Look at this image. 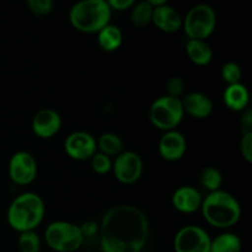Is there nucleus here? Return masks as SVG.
<instances>
[{"instance_id":"f257e3e1","label":"nucleus","mask_w":252,"mask_h":252,"mask_svg":"<svg viewBox=\"0 0 252 252\" xmlns=\"http://www.w3.org/2000/svg\"><path fill=\"white\" fill-rule=\"evenodd\" d=\"M98 233L102 252H142L149 238V221L138 207L118 204L103 214Z\"/></svg>"},{"instance_id":"f03ea898","label":"nucleus","mask_w":252,"mask_h":252,"mask_svg":"<svg viewBox=\"0 0 252 252\" xmlns=\"http://www.w3.org/2000/svg\"><path fill=\"white\" fill-rule=\"evenodd\" d=\"M201 211L207 223L217 229L230 228L238 223L241 217V207L238 199L223 189L209 192L202 201Z\"/></svg>"},{"instance_id":"7ed1b4c3","label":"nucleus","mask_w":252,"mask_h":252,"mask_svg":"<svg viewBox=\"0 0 252 252\" xmlns=\"http://www.w3.org/2000/svg\"><path fill=\"white\" fill-rule=\"evenodd\" d=\"M46 212L44 202L34 192L19 194L7 208L9 225L17 233L34 230L42 223Z\"/></svg>"},{"instance_id":"20e7f679","label":"nucleus","mask_w":252,"mask_h":252,"mask_svg":"<svg viewBox=\"0 0 252 252\" xmlns=\"http://www.w3.org/2000/svg\"><path fill=\"white\" fill-rule=\"evenodd\" d=\"M112 10L105 0H81L69 11L71 26L83 33H97L110 24Z\"/></svg>"},{"instance_id":"39448f33","label":"nucleus","mask_w":252,"mask_h":252,"mask_svg":"<svg viewBox=\"0 0 252 252\" xmlns=\"http://www.w3.org/2000/svg\"><path fill=\"white\" fill-rule=\"evenodd\" d=\"M44 240L56 252H75L83 245L85 238L80 226L65 220H57L49 224L44 230Z\"/></svg>"},{"instance_id":"423d86ee","label":"nucleus","mask_w":252,"mask_h":252,"mask_svg":"<svg viewBox=\"0 0 252 252\" xmlns=\"http://www.w3.org/2000/svg\"><path fill=\"white\" fill-rule=\"evenodd\" d=\"M184 107L181 98L164 95L152 103L149 120L155 128L164 132L174 130L184 120Z\"/></svg>"},{"instance_id":"0eeeda50","label":"nucleus","mask_w":252,"mask_h":252,"mask_svg":"<svg viewBox=\"0 0 252 252\" xmlns=\"http://www.w3.org/2000/svg\"><path fill=\"white\" fill-rule=\"evenodd\" d=\"M217 14L208 4H197L189 10L182 21L189 39L204 41L216 30Z\"/></svg>"},{"instance_id":"6e6552de","label":"nucleus","mask_w":252,"mask_h":252,"mask_svg":"<svg viewBox=\"0 0 252 252\" xmlns=\"http://www.w3.org/2000/svg\"><path fill=\"white\" fill-rule=\"evenodd\" d=\"M211 236L198 225L180 229L174 239L175 252H211Z\"/></svg>"},{"instance_id":"1a4fd4ad","label":"nucleus","mask_w":252,"mask_h":252,"mask_svg":"<svg viewBox=\"0 0 252 252\" xmlns=\"http://www.w3.org/2000/svg\"><path fill=\"white\" fill-rule=\"evenodd\" d=\"M112 171L121 184H134L143 174L142 158L132 150H123L112 162Z\"/></svg>"},{"instance_id":"9d476101","label":"nucleus","mask_w":252,"mask_h":252,"mask_svg":"<svg viewBox=\"0 0 252 252\" xmlns=\"http://www.w3.org/2000/svg\"><path fill=\"white\" fill-rule=\"evenodd\" d=\"M9 176L16 185H30L37 176L36 159L29 152H17L9 161Z\"/></svg>"},{"instance_id":"9b49d317","label":"nucleus","mask_w":252,"mask_h":252,"mask_svg":"<svg viewBox=\"0 0 252 252\" xmlns=\"http://www.w3.org/2000/svg\"><path fill=\"white\" fill-rule=\"evenodd\" d=\"M65 153L74 160L91 159L93 155L97 152L96 139L88 132L76 130L70 133L64 142Z\"/></svg>"},{"instance_id":"f8f14e48","label":"nucleus","mask_w":252,"mask_h":252,"mask_svg":"<svg viewBox=\"0 0 252 252\" xmlns=\"http://www.w3.org/2000/svg\"><path fill=\"white\" fill-rule=\"evenodd\" d=\"M160 157L166 161H177L182 159L187 150V142L185 135L179 130L164 132L158 145Z\"/></svg>"},{"instance_id":"ddd939ff","label":"nucleus","mask_w":252,"mask_h":252,"mask_svg":"<svg viewBox=\"0 0 252 252\" xmlns=\"http://www.w3.org/2000/svg\"><path fill=\"white\" fill-rule=\"evenodd\" d=\"M32 130L43 139H48L61 130L62 117L53 108H42L32 118Z\"/></svg>"},{"instance_id":"4468645a","label":"nucleus","mask_w":252,"mask_h":252,"mask_svg":"<svg viewBox=\"0 0 252 252\" xmlns=\"http://www.w3.org/2000/svg\"><path fill=\"white\" fill-rule=\"evenodd\" d=\"M182 21L181 14L167 2L153 10L152 22L165 33H175L181 30Z\"/></svg>"},{"instance_id":"2eb2a0df","label":"nucleus","mask_w":252,"mask_h":252,"mask_svg":"<svg viewBox=\"0 0 252 252\" xmlns=\"http://www.w3.org/2000/svg\"><path fill=\"white\" fill-rule=\"evenodd\" d=\"M202 197L201 192L192 186H181L174 192L171 197L172 206L175 209L185 214L194 213L198 209H201Z\"/></svg>"},{"instance_id":"dca6fc26","label":"nucleus","mask_w":252,"mask_h":252,"mask_svg":"<svg viewBox=\"0 0 252 252\" xmlns=\"http://www.w3.org/2000/svg\"><path fill=\"white\" fill-rule=\"evenodd\" d=\"M181 101L184 112L197 120L207 118L213 112V102L203 93H198V91L189 93L184 98H181Z\"/></svg>"},{"instance_id":"f3484780","label":"nucleus","mask_w":252,"mask_h":252,"mask_svg":"<svg viewBox=\"0 0 252 252\" xmlns=\"http://www.w3.org/2000/svg\"><path fill=\"white\" fill-rule=\"evenodd\" d=\"M223 100L226 107L233 112H243L249 106L250 95L244 84H234L228 85L224 90Z\"/></svg>"},{"instance_id":"a211bd4d","label":"nucleus","mask_w":252,"mask_h":252,"mask_svg":"<svg viewBox=\"0 0 252 252\" xmlns=\"http://www.w3.org/2000/svg\"><path fill=\"white\" fill-rule=\"evenodd\" d=\"M186 53L189 61L196 65H207L213 59V51L206 41L189 39L186 43Z\"/></svg>"},{"instance_id":"6ab92c4d","label":"nucleus","mask_w":252,"mask_h":252,"mask_svg":"<svg viewBox=\"0 0 252 252\" xmlns=\"http://www.w3.org/2000/svg\"><path fill=\"white\" fill-rule=\"evenodd\" d=\"M123 42V33L116 25L108 24L97 32V43L105 52H115Z\"/></svg>"},{"instance_id":"aec40b11","label":"nucleus","mask_w":252,"mask_h":252,"mask_svg":"<svg viewBox=\"0 0 252 252\" xmlns=\"http://www.w3.org/2000/svg\"><path fill=\"white\" fill-rule=\"evenodd\" d=\"M241 240L236 234L223 233L211 241V252H241Z\"/></svg>"},{"instance_id":"412c9836","label":"nucleus","mask_w":252,"mask_h":252,"mask_svg":"<svg viewBox=\"0 0 252 252\" xmlns=\"http://www.w3.org/2000/svg\"><path fill=\"white\" fill-rule=\"evenodd\" d=\"M96 147L98 152L107 157H117L123 152V142L115 133H103L96 140Z\"/></svg>"},{"instance_id":"4be33fe9","label":"nucleus","mask_w":252,"mask_h":252,"mask_svg":"<svg viewBox=\"0 0 252 252\" xmlns=\"http://www.w3.org/2000/svg\"><path fill=\"white\" fill-rule=\"evenodd\" d=\"M153 6L148 1L134 2L130 11V22L135 27H144L152 22Z\"/></svg>"},{"instance_id":"5701e85b","label":"nucleus","mask_w":252,"mask_h":252,"mask_svg":"<svg viewBox=\"0 0 252 252\" xmlns=\"http://www.w3.org/2000/svg\"><path fill=\"white\" fill-rule=\"evenodd\" d=\"M199 181L201 185L209 192L218 191L221 189V185H223V175H221L220 170H218L214 166H207L202 170L201 176H199Z\"/></svg>"},{"instance_id":"b1692460","label":"nucleus","mask_w":252,"mask_h":252,"mask_svg":"<svg viewBox=\"0 0 252 252\" xmlns=\"http://www.w3.org/2000/svg\"><path fill=\"white\" fill-rule=\"evenodd\" d=\"M17 246L20 252H39L42 248V241L34 230L25 231L19 235Z\"/></svg>"},{"instance_id":"393cba45","label":"nucleus","mask_w":252,"mask_h":252,"mask_svg":"<svg viewBox=\"0 0 252 252\" xmlns=\"http://www.w3.org/2000/svg\"><path fill=\"white\" fill-rule=\"evenodd\" d=\"M221 79L225 81L228 85H234V84H239L243 78V70L236 64L235 62H226L223 66H221Z\"/></svg>"},{"instance_id":"a878e982","label":"nucleus","mask_w":252,"mask_h":252,"mask_svg":"<svg viewBox=\"0 0 252 252\" xmlns=\"http://www.w3.org/2000/svg\"><path fill=\"white\" fill-rule=\"evenodd\" d=\"M112 159L100 152H96L91 158L93 170L98 175H106L112 170Z\"/></svg>"},{"instance_id":"bb28decb","label":"nucleus","mask_w":252,"mask_h":252,"mask_svg":"<svg viewBox=\"0 0 252 252\" xmlns=\"http://www.w3.org/2000/svg\"><path fill=\"white\" fill-rule=\"evenodd\" d=\"M30 11L38 16L48 15L53 9V2L51 0H29L27 1Z\"/></svg>"},{"instance_id":"cd10ccee","label":"nucleus","mask_w":252,"mask_h":252,"mask_svg":"<svg viewBox=\"0 0 252 252\" xmlns=\"http://www.w3.org/2000/svg\"><path fill=\"white\" fill-rule=\"evenodd\" d=\"M167 95L171 96V97L181 98L180 96L184 94L185 90V81L181 76H172L167 81Z\"/></svg>"},{"instance_id":"c85d7f7f","label":"nucleus","mask_w":252,"mask_h":252,"mask_svg":"<svg viewBox=\"0 0 252 252\" xmlns=\"http://www.w3.org/2000/svg\"><path fill=\"white\" fill-rule=\"evenodd\" d=\"M240 152L244 159L251 164L252 162V133L243 134L240 140Z\"/></svg>"},{"instance_id":"c756f323","label":"nucleus","mask_w":252,"mask_h":252,"mask_svg":"<svg viewBox=\"0 0 252 252\" xmlns=\"http://www.w3.org/2000/svg\"><path fill=\"white\" fill-rule=\"evenodd\" d=\"M240 126H241V132L243 134L245 133H252V110L251 108H246L241 112V120H240Z\"/></svg>"},{"instance_id":"7c9ffc66","label":"nucleus","mask_w":252,"mask_h":252,"mask_svg":"<svg viewBox=\"0 0 252 252\" xmlns=\"http://www.w3.org/2000/svg\"><path fill=\"white\" fill-rule=\"evenodd\" d=\"M80 226L81 234H83L84 238H91V236L95 235L96 233H98L100 230V224H97L96 221L88 220L85 223H83Z\"/></svg>"},{"instance_id":"2f4dec72","label":"nucleus","mask_w":252,"mask_h":252,"mask_svg":"<svg viewBox=\"0 0 252 252\" xmlns=\"http://www.w3.org/2000/svg\"><path fill=\"white\" fill-rule=\"evenodd\" d=\"M107 2L111 10H116V11H125L134 5V0H110Z\"/></svg>"}]
</instances>
